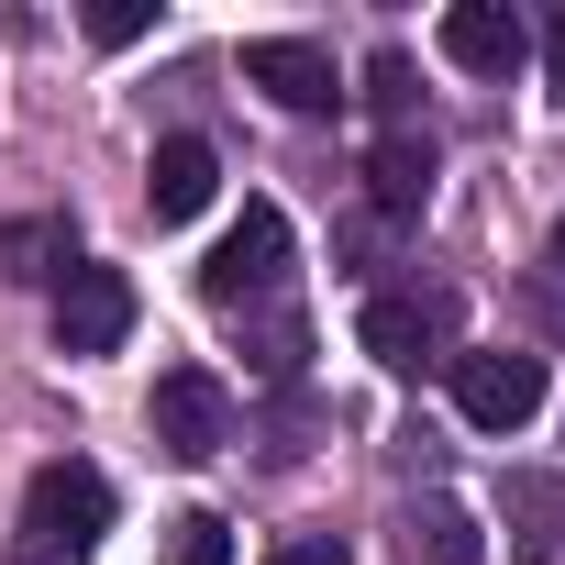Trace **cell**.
Returning <instances> with one entry per match:
<instances>
[{"label": "cell", "instance_id": "cell-13", "mask_svg": "<svg viewBox=\"0 0 565 565\" xmlns=\"http://www.w3.org/2000/svg\"><path fill=\"white\" fill-rule=\"evenodd\" d=\"M366 100H377V122H388V134H422V78H411V56H399V45H377V56H366Z\"/></svg>", "mask_w": 565, "mask_h": 565}, {"label": "cell", "instance_id": "cell-16", "mask_svg": "<svg viewBox=\"0 0 565 565\" xmlns=\"http://www.w3.org/2000/svg\"><path fill=\"white\" fill-rule=\"evenodd\" d=\"M532 56H543V100H565V0L543 12V45H532Z\"/></svg>", "mask_w": 565, "mask_h": 565}, {"label": "cell", "instance_id": "cell-4", "mask_svg": "<svg viewBox=\"0 0 565 565\" xmlns=\"http://www.w3.org/2000/svg\"><path fill=\"white\" fill-rule=\"evenodd\" d=\"M244 89H266L277 111H300V122H322V111H344L355 89L333 78V56L322 45H300V34H255L244 45Z\"/></svg>", "mask_w": 565, "mask_h": 565}, {"label": "cell", "instance_id": "cell-6", "mask_svg": "<svg viewBox=\"0 0 565 565\" xmlns=\"http://www.w3.org/2000/svg\"><path fill=\"white\" fill-rule=\"evenodd\" d=\"M156 444H167L178 466H200V455L233 444V399H222L211 366H167V377H156Z\"/></svg>", "mask_w": 565, "mask_h": 565}, {"label": "cell", "instance_id": "cell-14", "mask_svg": "<svg viewBox=\"0 0 565 565\" xmlns=\"http://www.w3.org/2000/svg\"><path fill=\"white\" fill-rule=\"evenodd\" d=\"M167 565H233V532H222L211 510H189V521H178V543H167Z\"/></svg>", "mask_w": 565, "mask_h": 565}, {"label": "cell", "instance_id": "cell-1", "mask_svg": "<svg viewBox=\"0 0 565 565\" xmlns=\"http://www.w3.org/2000/svg\"><path fill=\"white\" fill-rule=\"evenodd\" d=\"M111 532V477L100 466H34L23 488V521H12V565H89Z\"/></svg>", "mask_w": 565, "mask_h": 565}, {"label": "cell", "instance_id": "cell-10", "mask_svg": "<svg viewBox=\"0 0 565 565\" xmlns=\"http://www.w3.org/2000/svg\"><path fill=\"white\" fill-rule=\"evenodd\" d=\"M211 189H222V156H211L200 134H167L156 167H145V211H156V222H200Z\"/></svg>", "mask_w": 565, "mask_h": 565}, {"label": "cell", "instance_id": "cell-9", "mask_svg": "<svg viewBox=\"0 0 565 565\" xmlns=\"http://www.w3.org/2000/svg\"><path fill=\"white\" fill-rule=\"evenodd\" d=\"M433 178H444L433 134H377V156H366V200H377V222H422V211H433Z\"/></svg>", "mask_w": 565, "mask_h": 565}, {"label": "cell", "instance_id": "cell-8", "mask_svg": "<svg viewBox=\"0 0 565 565\" xmlns=\"http://www.w3.org/2000/svg\"><path fill=\"white\" fill-rule=\"evenodd\" d=\"M444 56H455L466 78H510V67L532 56V23L499 12V0H455V12H444Z\"/></svg>", "mask_w": 565, "mask_h": 565}, {"label": "cell", "instance_id": "cell-2", "mask_svg": "<svg viewBox=\"0 0 565 565\" xmlns=\"http://www.w3.org/2000/svg\"><path fill=\"white\" fill-rule=\"evenodd\" d=\"M266 289H289V211H277V200H244L233 233L200 255V300H211V311H244V300H266Z\"/></svg>", "mask_w": 565, "mask_h": 565}, {"label": "cell", "instance_id": "cell-15", "mask_svg": "<svg viewBox=\"0 0 565 565\" xmlns=\"http://www.w3.org/2000/svg\"><path fill=\"white\" fill-rule=\"evenodd\" d=\"M145 34H156L145 0H100V12H89V45H145Z\"/></svg>", "mask_w": 565, "mask_h": 565}, {"label": "cell", "instance_id": "cell-18", "mask_svg": "<svg viewBox=\"0 0 565 565\" xmlns=\"http://www.w3.org/2000/svg\"><path fill=\"white\" fill-rule=\"evenodd\" d=\"M554 277H565V222H554Z\"/></svg>", "mask_w": 565, "mask_h": 565}, {"label": "cell", "instance_id": "cell-12", "mask_svg": "<svg viewBox=\"0 0 565 565\" xmlns=\"http://www.w3.org/2000/svg\"><path fill=\"white\" fill-rule=\"evenodd\" d=\"M399 543H411L422 565H488V532H477L466 499H422V510L399 521Z\"/></svg>", "mask_w": 565, "mask_h": 565}, {"label": "cell", "instance_id": "cell-3", "mask_svg": "<svg viewBox=\"0 0 565 565\" xmlns=\"http://www.w3.org/2000/svg\"><path fill=\"white\" fill-rule=\"evenodd\" d=\"M444 377H455V411H466L477 433H521V422L543 411V388H554L543 355H521V344H466Z\"/></svg>", "mask_w": 565, "mask_h": 565}, {"label": "cell", "instance_id": "cell-7", "mask_svg": "<svg viewBox=\"0 0 565 565\" xmlns=\"http://www.w3.org/2000/svg\"><path fill=\"white\" fill-rule=\"evenodd\" d=\"M134 333V277L122 266H67L56 289V355H111Z\"/></svg>", "mask_w": 565, "mask_h": 565}, {"label": "cell", "instance_id": "cell-17", "mask_svg": "<svg viewBox=\"0 0 565 565\" xmlns=\"http://www.w3.org/2000/svg\"><path fill=\"white\" fill-rule=\"evenodd\" d=\"M266 565H355V554H344V543H333V532H300V543H277V554H266Z\"/></svg>", "mask_w": 565, "mask_h": 565}, {"label": "cell", "instance_id": "cell-5", "mask_svg": "<svg viewBox=\"0 0 565 565\" xmlns=\"http://www.w3.org/2000/svg\"><path fill=\"white\" fill-rule=\"evenodd\" d=\"M355 344L388 366V377H422V366H455V300H366Z\"/></svg>", "mask_w": 565, "mask_h": 565}, {"label": "cell", "instance_id": "cell-11", "mask_svg": "<svg viewBox=\"0 0 565 565\" xmlns=\"http://www.w3.org/2000/svg\"><path fill=\"white\" fill-rule=\"evenodd\" d=\"M67 266H78L67 211H23V222H0V277H23V289H67Z\"/></svg>", "mask_w": 565, "mask_h": 565}]
</instances>
